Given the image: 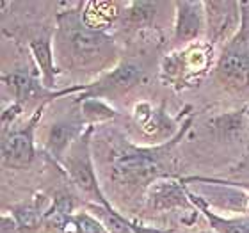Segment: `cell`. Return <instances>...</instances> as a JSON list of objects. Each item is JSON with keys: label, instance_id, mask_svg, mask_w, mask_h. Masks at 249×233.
Masks as SVG:
<instances>
[{"label": "cell", "instance_id": "cell-6", "mask_svg": "<svg viewBox=\"0 0 249 233\" xmlns=\"http://www.w3.org/2000/svg\"><path fill=\"white\" fill-rule=\"evenodd\" d=\"M208 34L212 43L226 41L231 34H237L240 27L239 2H205Z\"/></svg>", "mask_w": 249, "mask_h": 233}, {"label": "cell", "instance_id": "cell-1", "mask_svg": "<svg viewBox=\"0 0 249 233\" xmlns=\"http://www.w3.org/2000/svg\"><path fill=\"white\" fill-rule=\"evenodd\" d=\"M57 39L61 52L75 68H102L116 54L114 39L104 31L89 29L82 13L66 11L57 15Z\"/></svg>", "mask_w": 249, "mask_h": 233}, {"label": "cell", "instance_id": "cell-12", "mask_svg": "<svg viewBox=\"0 0 249 233\" xmlns=\"http://www.w3.org/2000/svg\"><path fill=\"white\" fill-rule=\"evenodd\" d=\"M187 196H189L192 205L207 217V221L210 223V226H212V230L215 233H249V215H240V217L233 219L221 217V215H217L212 208L208 207V203H205L201 197L196 196L189 189H187Z\"/></svg>", "mask_w": 249, "mask_h": 233}, {"label": "cell", "instance_id": "cell-18", "mask_svg": "<svg viewBox=\"0 0 249 233\" xmlns=\"http://www.w3.org/2000/svg\"><path fill=\"white\" fill-rule=\"evenodd\" d=\"M70 226L75 233H109L98 219L88 212L75 214L70 217Z\"/></svg>", "mask_w": 249, "mask_h": 233}, {"label": "cell", "instance_id": "cell-4", "mask_svg": "<svg viewBox=\"0 0 249 233\" xmlns=\"http://www.w3.org/2000/svg\"><path fill=\"white\" fill-rule=\"evenodd\" d=\"M144 77V70L141 64L132 61L121 62L120 66H116L110 73H107L105 77H102L98 82L89 84L88 93L84 94L82 98H116L120 94L126 93L130 89L137 86Z\"/></svg>", "mask_w": 249, "mask_h": 233}, {"label": "cell", "instance_id": "cell-20", "mask_svg": "<svg viewBox=\"0 0 249 233\" xmlns=\"http://www.w3.org/2000/svg\"><path fill=\"white\" fill-rule=\"evenodd\" d=\"M240 4V27L239 32L233 36L231 41L240 43L249 48V2H239Z\"/></svg>", "mask_w": 249, "mask_h": 233}, {"label": "cell", "instance_id": "cell-3", "mask_svg": "<svg viewBox=\"0 0 249 233\" xmlns=\"http://www.w3.org/2000/svg\"><path fill=\"white\" fill-rule=\"evenodd\" d=\"M91 130H93V126H89L75 141V144L71 146V150L68 151V155L64 157L62 162L66 166L70 178H71L73 183L80 191L86 192L98 205H110L104 197L102 191H100L98 180H96V175H94L93 159H91V151H89V135H91Z\"/></svg>", "mask_w": 249, "mask_h": 233}, {"label": "cell", "instance_id": "cell-7", "mask_svg": "<svg viewBox=\"0 0 249 233\" xmlns=\"http://www.w3.org/2000/svg\"><path fill=\"white\" fill-rule=\"evenodd\" d=\"M41 112H37L34 118L29 121L27 128L16 130L11 132L9 135H5L2 141V161L5 166L9 167H27L34 159V126Z\"/></svg>", "mask_w": 249, "mask_h": 233}, {"label": "cell", "instance_id": "cell-15", "mask_svg": "<svg viewBox=\"0 0 249 233\" xmlns=\"http://www.w3.org/2000/svg\"><path fill=\"white\" fill-rule=\"evenodd\" d=\"M32 55L36 59L37 66L43 73V86L45 88H52L55 86V70H53L52 61V45L48 37H37L31 41Z\"/></svg>", "mask_w": 249, "mask_h": 233}, {"label": "cell", "instance_id": "cell-2", "mask_svg": "<svg viewBox=\"0 0 249 233\" xmlns=\"http://www.w3.org/2000/svg\"><path fill=\"white\" fill-rule=\"evenodd\" d=\"M185 128L178 132L177 137L169 141V144H164L160 148H137L126 143L116 148L110 153L112 178L123 185L150 187L153 181H157L164 175V157L167 155L171 146L177 144V141L183 135Z\"/></svg>", "mask_w": 249, "mask_h": 233}, {"label": "cell", "instance_id": "cell-9", "mask_svg": "<svg viewBox=\"0 0 249 233\" xmlns=\"http://www.w3.org/2000/svg\"><path fill=\"white\" fill-rule=\"evenodd\" d=\"M2 80H4V84L9 88L13 96H15L20 104L21 102H34V100H37V98H55V96H62V94L75 93V91H86V89H88V86H77V88L66 89V91L50 93V91H47L41 84L37 82L36 78L23 72L5 73L4 77H2Z\"/></svg>", "mask_w": 249, "mask_h": 233}, {"label": "cell", "instance_id": "cell-14", "mask_svg": "<svg viewBox=\"0 0 249 233\" xmlns=\"http://www.w3.org/2000/svg\"><path fill=\"white\" fill-rule=\"evenodd\" d=\"M118 16L116 2H88L82 13L84 23L93 31H104L105 25Z\"/></svg>", "mask_w": 249, "mask_h": 233}, {"label": "cell", "instance_id": "cell-19", "mask_svg": "<svg viewBox=\"0 0 249 233\" xmlns=\"http://www.w3.org/2000/svg\"><path fill=\"white\" fill-rule=\"evenodd\" d=\"M82 114L84 118L94 123V121H104L114 116V110L107 107L98 98H82Z\"/></svg>", "mask_w": 249, "mask_h": 233}, {"label": "cell", "instance_id": "cell-21", "mask_svg": "<svg viewBox=\"0 0 249 233\" xmlns=\"http://www.w3.org/2000/svg\"><path fill=\"white\" fill-rule=\"evenodd\" d=\"M226 183H230V185H233V187H239V189H246V191H249V180H240V181L226 180Z\"/></svg>", "mask_w": 249, "mask_h": 233}, {"label": "cell", "instance_id": "cell-10", "mask_svg": "<svg viewBox=\"0 0 249 233\" xmlns=\"http://www.w3.org/2000/svg\"><path fill=\"white\" fill-rule=\"evenodd\" d=\"M82 135V121L78 119H61L57 123H53L48 130L47 135V150L48 153L55 159V161L62 162L64 157L68 155V151L71 150V146L75 144V141Z\"/></svg>", "mask_w": 249, "mask_h": 233}, {"label": "cell", "instance_id": "cell-16", "mask_svg": "<svg viewBox=\"0 0 249 233\" xmlns=\"http://www.w3.org/2000/svg\"><path fill=\"white\" fill-rule=\"evenodd\" d=\"M89 210L93 212V215L98 219L100 223L104 224L109 233H135L132 230V224L128 221H124V217H121L110 205L93 203V205H89Z\"/></svg>", "mask_w": 249, "mask_h": 233}, {"label": "cell", "instance_id": "cell-13", "mask_svg": "<svg viewBox=\"0 0 249 233\" xmlns=\"http://www.w3.org/2000/svg\"><path fill=\"white\" fill-rule=\"evenodd\" d=\"M47 199L43 196L32 199V201L21 203L18 207H13V219L16 221L18 228L21 233L29 232V230H34L39 226L43 219L47 217Z\"/></svg>", "mask_w": 249, "mask_h": 233}, {"label": "cell", "instance_id": "cell-11", "mask_svg": "<svg viewBox=\"0 0 249 233\" xmlns=\"http://www.w3.org/2000/svg\"><path fill=\"white\" fill-rule=\"evenodd\" d=\"M150 205L153 210H171L178 207H191L192 203L182 181L157 180L150 185Z\"/></svg>", "mask_w": 249, "mask_h": 233}, {"label": "cell", "instance_id": "cell-5", "mask_svg": "<svg viewBox=\"0 0 249 233\" xmlns=\"http://www.w3.org/2000/svg\"><path fill=\"white\" fill-rule=\"evenodd\" d=\"M219 82L235 91L249 88V50L240 43L230 41L215 66Z\"/></svg>", "mask_w": 249, "mask_h": 233}, {"label": "cell", "instance_id": "cell-8", "mask_svg": "<svg viewBox=\"0 0 249 233\" xmlns=\"http://www.w3.org/2000/svg\"><path fill=\"white\" fill-rule=\"evenodd\" d=\"M177 23H175V41L189 43L199 37L205 29L207 11L205 2H177Z\"/></svg>", "mask_w": 249, "mask_h": 233}, {"label": "cell", "instance_id": "cell-17", "mask_svg": "<svg viewBox=\"0 0 249 233\" xmlns=\"http://www.w3.org/2000/svg\"><path fill=\"white\" fill-rule=\"evenodd\" d=\"M157 2H130L128 4V23H132L134 27L148 25L153 18H155Z\"/></svg>", "mask_w": 249, "mask_h": 233}]
</instances>
